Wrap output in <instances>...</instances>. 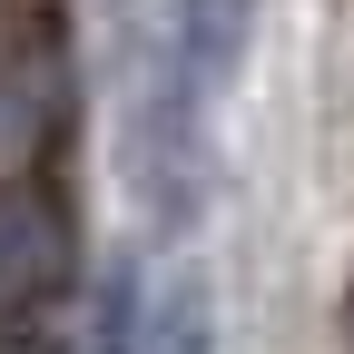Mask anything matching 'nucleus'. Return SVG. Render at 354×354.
<instances>
[{"mask_svg":"<svg viewBox=\"0 0 354 354\" xmlns=\"http://www.w3.org/2000/svg\"><path fill=\"white\" fill-rule=\"evenodd\" d=\"M69 266H79L69 207L30 177H0V325H59Z\"/></svg>","mask_w":354,"mask_h":354,"instance_id":"obj_1","label":"nucleus"},{"mask_svg":"<svg viewBox=\"0 0 354 354\" xmlns=\"http://www.w3.org/2000/svg\"><path fill=\"white\" fill-rule=\"evenodd\" d=\"M246 10H256V0H167L158 59L177 69V88H187L197 109H216V88L236 79V59H246Z\"/></svg>","mask_w":354,"mask_h":354,"instance_id":"obj_2","label":"nucleus"},{"mask_svg":"<svg viewBox=\"0 0 354 354\" xmlns=\"http://www.w3.org/2000/svg\"><path fill=\"white\" fill-rule=\"evenodd\" d=\"M148 354H207V295H197V286H177V295H167V315H158Z\"/></svg>","mask_w":354,"mask_h":354,"instance_id":"obj_3","label":"nucleus"}]
</instances>
